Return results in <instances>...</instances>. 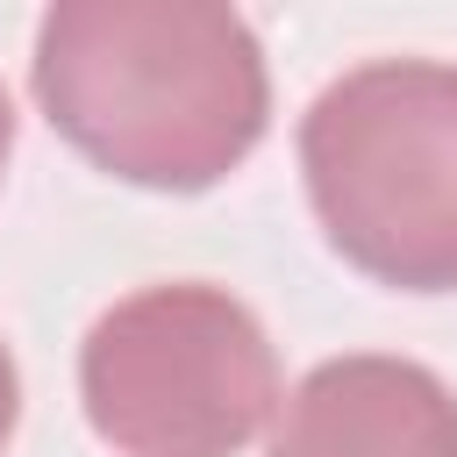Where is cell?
I'll return each mask as SVG.
<instances>
[{
    "mask_svg": "<svg viewBox=\"0 0 457 457\" xmlns=\"http://www.w3.org/2000/svg\"><path fill=\"white\" fill-rule=\"evenodd\" d=\"M29 86L79 157L150 193H207L271 121L264 50L221 0H57Z\"/></svg>",
    "mask_w": 457,
    "mask_h": 457,
    "instance_id": "obj_1",
    "label": "cell"
},
{
    "mask_svg": "<svg viewBox=\"0 0 457 457\" xmlns=\"http://www.w3.org/2000/svg\"><path fill=\"white\" fill-rule=\"evenodd\" d=\"M300 171L343 264L400 293H457V64L378 57L300 114Z\"/></svg>",
    "mask_w": 457,
    "mask_h": 457,
    "instance_id": "obj_2",
    "label": "cell"
},
{
    "mask_svg": "<svg viewBox=\"0 0 457 457\" xmlns=\"http://www.w3.org/2000/svg\"><path fill=\"white\" fill-rule=\"evenodd\" d=\"M79 400L121 457H236L278 407V357L236 293L143 286L86 328Z\"/></svg>",
    "mask_w": 457,
    "mask_h": 457,
    "instance_id": "obj_3",
    "label": "cell"
},
{
    "mask_svg": "<svg viewBox=\"0 0 457 457\" xmlns=\"http://www.w3.org/2000/svg\"><path fill=\"white\" fill-rule=\"evenodd\" d=\"M271 457H457V393L414 357H328L286 393Z\"/></svg>",
    "mask_w": 457,
    "mask_h": 457,
    "instance_id": "obj_4",
    "label": "cell"
},
{
    "mask_svg": "<svg viewBox=\"0 0 457 457\" xmlns=\"http://www.w3.org/2000/svg\"><path fill=\"white\" fill-rule=\"evenodd\" d=\"M14 421H21V378H14V357H7V343H0V450H7Z\"/></svg>",
    "mask_w": 457,
    "mask_h": 457,
    "instance_id": "obj_5",
    "label": "cell"
},
{
    "mask_svg": "<svg viewBox=\"0 0 457 457\" xmlns=\"http://www.w3.org/2000/svg\"><path fill=\"white\" fill-rule=\"evenodd\" d=\"M7 150H14V107H7V86H0V171H7Z\"/></svg>",
    "mask_w": 457,
    "mask_h": 457,
    "instance_id": "obj_6",
    "label": "cell"
}]
</instances>
